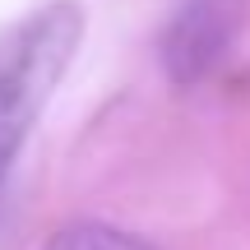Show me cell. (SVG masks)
<instances>
[{"mask_svg":"<svg viewBox=\"0 0 250 250\" xmlns=\"http://www.w3.org/2000/svg\"><path fill=\"white\" fill-rule=\"evenodd\" d=\"M250 0H181L158 37V61L176 88H195L236 51Z\"/></svg>","mask_w":250,"mask_h":250,"instance_id":"7a4b0ae2","label":"cell"},{"mask_svg":"<svg viewBox=\"0 0 250 250\" xmlns=\"http://www.w3.org/2000/svg\"><path fill=\"white\" fill-rule=\"evenodd\" d=\"M42 250H148V241L125 232V227H111V223H70Z\"/></svg>","mask_w":250,"mask_h":250,"instance_id":"3957f363","label":"cell"},{"mask_svg":"<svg viewBox=\"0 0 250 250\" xmlns=\"http://www.w3.org/2000/svg\"><path fill=\"white\" fill-rule=\"evenodd\" d=\"M83 42V9L74 0H51L28 14L0 42V190L23 153L33 121L51 102L74 51Z\"/></svg>","mask_w":250,"mask_h":250,"instance_id":"6da1fadb","label":"cell"}]
</instances>
